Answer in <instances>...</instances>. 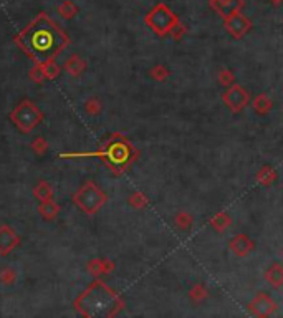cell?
Wrapping results in <instances>:
<instances>
[{
	"instance_id": "6da1fadb",
	"label": "cell",
	"mask_w": 283,
	"mask_h": 318,
	"mask_svg": "<svg viewBox=\"0 0 283 318\" xmlns=\"http://www.w3.org/2000/svg\"><path fill=\"white\" fill-rule=\"evenodd\" d=\"M20 44L25 47L28 53H32L35 58L47 60L58 53L67 45L68 37L61 32V28L52 22L45 13L33 20L25 30L20 33Z\"/></svg>"
},
{
	"instance_id": "7a4b0ae2",
	"label": "cell",
	"mask_w": 283,
	"mask_h": 318,
	"mask_svg": "<svg viewBox=\"0 0 283 318\" xmlns=\"http://www.w3.org/2000/svg\"><path fill=\"white\" fill-rule=\"evenodd\" d=\"M146 22L153 27V30L158 33H166L169 30H172L178 24V17L167 9L166 5H158L153 12H149Z\"/></svg>"
},
{
	"instance_id": "3957f363",
	"label": "cell",
	"mask_w": 283,
	"mask_h": 318,
	"mask_svg": "<svg viewBox=\"0 0 283 318\" xmlns=\"http://www.w3.org/2000/svg\"><path fill=\"white\" fill-rule=\"evenodd\" d=\"M225 25H227V30L237 38L242 37V35L250 28V22L240 12L232 13V15L225 18Z\"/></svg>"
},
{
	"instance_id": "277c9868",
	"label": "cell",
	"mask_w": 283,
	"mask_h": 318,
	"mask_svg": "<svg viewBox=\"0 0 283 318\" xmlns=\"http://www.w3.org/2000/svg\"><path fill=\"white\" fill-rule=\"evenodd\" d=\"M224 100L233 111H238L242 106H245L247 100H249V95H247V91L242 90L240 87H233L232 90L227 91V95L224 96Z\"/></svg>"
},
{
	"instance_id": "5b68a950",
	"label": "cell",
	"mask_w": 283,
	"mask_h": 318,
	"mask_svg": "<svg viewBox=\"0 0 283 318\" xmlns=\"http://www.w3.org/2000/svg\"><path fill=\"white\" fill-rule=\"evenodd\" d=\"M212 5H214V9L221 13L222 17L227 18L232 13L240 10L242 0H212Z\"/></svg>"
},
{
	"instance_id": "8992f818",
	"label": "cell",
	"mask_w": 283,
	"mask_h": 318,
	"mask_svg": "<svg viewBox=\"0 0 283 318\" xmlns=\"http://www.w3.org/2000/svg\"><path fill=\"white\" fill-rule=\"evenodd\" d=\"M253 310L258 313V315H268V313H272L273 310H275V303L268 299V296L265 295H258L257 296V300L253 302Z\"/></svg>"
},
{
	"instance_id": "52a82bcc",
	"label": "cell",
	"mask_w": 283,
	"mask_h": 318,
	"mask_svg": "<svg viewBox=\"0 0 283 318\" xmlns=\"http://www.w3.org/2000/svg\"><path fill=\"white\" fill-rule=\"evenodd\" d=\"M267 280L268 284H272L273 287H280L283 284V267L280 265H272L267 270Z\"/></svg>"
},
{
	"instance_id": "ba28073f",
	"label": "cell",
	"mask_w": 283,
	"mask_h": 318,
	"mask_svg": "<svg viewBox=\"0 0 283 318\" xmlns=\"http://www.w3.org/2000/svg\"><path fill=\"white\" fill-rule=\"evenodd\" d=\"M61 13H65L67 17H72V13L75 12V9H73V5H70V4H67V5H63L61 7Z\"/></svg>"
}]
</instances>
